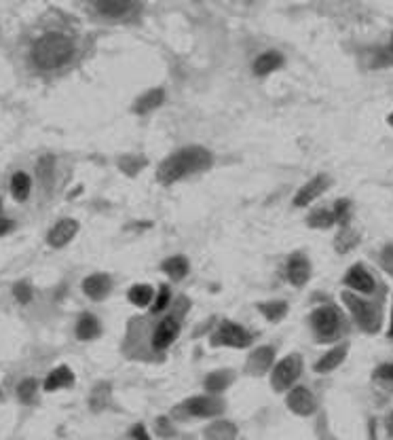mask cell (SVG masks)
I'll return each mask as SVG.
<instances>
[{"label":"cell","mask_w":393,"mask_h":440,"mask_svg":"<svg viewBox=\"0 0 393 440\" xmlns=\"http://www.w3.org/2000/svg\"><path fill=\"white\" fill-rule=\"evenodd\" d=\"M182 411L188 417H197V419H218L224 413V400L222 396H212V394L190 396L188 400L182 402Z\"/></svg>","instance_id":"cell-7"},{"label":"cell","mask_w":393,"mask_h":440,"mask_svg":"<svg viewBox=\"0 0 393 440\" xmlns=\"http://www.w3.org/2000/svg\"><path fill=\"white\" fill-rule=\"evenodd\" d=\"M161 269H163V273H165L171 282H180V280H184V278L188 276V271H190V263H188V259L182 256V254H173V256H169V259H165V261L161 263Z\"/></svg>","instance_id":"cell-19"},{"label":"cell","mask_w":393,"mask_h":440,"mask_svg":"<svg viewBox=\"0 0 393 440\" xmlns=\"http://www.w3.org/2000/svg\"><path fill=\"white\" fill-rule=\"evenodd\" d=\"M311 328L317 343H334L345 332V315L336 305H321L311 313Z\"/></svg>","instance_id":"cell-4"},{"label":"cell","mask_w":393,"mask_h":440,"mask_svg":"<svg viewBox=\"0 0 393 440\" xmlns=\"http://www.w3.org/2000/svg\"><path fill=\"white\" fill-rule=\"evenodd\" d=\"M131 440H152V434L148 432V428L144 424H135L130 432Z\"/></svg>","instance_id":"cell-37"},{"label":"cell","mask_w":393,"mask_h":440,"mask_svg":"<svg viewBox=\"0 0 393 440\" xmlns=\"http://www.w3.org/2000/svg\"><path fill=\"white\" fill-rule=\"evenodd\" d=\"M30 188H32V182L28 178V174L23 171H17L13 178H11V193L17 201H25L30 197Z\"/></svg>","instance_id":"cell-31"},{"label":"cell","mask_w":393,"mask_h":440,"mask_svg":"<svg viewBox=\"0 0 393 440\" xmlns=\"http://www.w3.org/2000/svg\"><path fill=\"white\" fill-rule=\"evenodd\" d=\"M375 296H362V294L349 293V290L341 294L343 305L353 317L355 326L368 334H377L383 326V311H385L383 298H375Z\"/></svg>","instance_id":"cell-3"},{"label":"cell","mask_w":393,"mask_h":440,"mask_svg":"<svg viewBox=\"0 0 393 440\" xmlns=\"http://www.w3.org/2000/svg\"><path fill=\"white\" fill-rule=\"evenodd\" d=\"M252 341H254L252 332L233 320H222L210 337L212 347H227V349H248Z\"/></svg>","instance_id":"cell-6"},{"label":"cell","mask_w":393,"mask_h":440,"mask_svg":"<svg viewBox=\"0 0 393 440\" xmlns=\"http://www.w3.org/2000/svg\"><path fill=\"white\" fill-rule=\"evenodd\" d=\"M283 66V55L277 51H266L254 62V74L256 77H268L273 72H277Z\"/></svg>","instance_id":"cell-21"},{"label":"cell","mask_w":393,"mask_h":440,"mask_svg":"<svg viewBox=\"0 0 393 440\" xmlns=\"http://www.w3.org/2000/svg\"><path fill=\"white\" fill-rule=\"evenodd\" d=\"M307 227H309V229H319V231H326V229L336 227L332 208H315V210L307 216Z\"/></svg>","instance_id":"cell-24"},{"label":"cell","mask_w":393,"mask_h":440,"mask_svg":"<svg viewBox=\"0 0 393 440\" xmlns=\"http://www.w3.org/2000/svg\"><path fill=\"white\" fill-rule=\"evenodd\" d=\"M343 286L345 290L355 294H362V296H375L379 290V284L375 280V276L368 271V267L364 263H353L345 276H343Z\"/></svg>","instance_id":"cell-9"},{"label":"cell","mask_w":393,"mask_h":440,"mask_svg":"<svg viewBox=\"0 0 393 440\" xmlns=\"http://www.w3.org/2000/svg\"><path fill=\"white\" fill-rule=\"evenodd\" d=\"M13 296H15L21 305H28V303L32 300V288H30V284H25V282L15 284V286H13Z\"/></svg>","instance_id":"cell-34"},{"label":"cell","mask_w":393,"mask_h":440,"mask_svg":"<svg viewBox=\"0 0 393 440\" xmlns=\"http://www.w3.org/2000/svg\"><path fill=\"white\" fill-rule=\"evenodd\" d=\"M11 229H13V222H11L8 218L0 216V237H2V235H6V233H8Z\"/></svg>","instance_id":"cell-38"},{"label":"cell","mask_w":393,"mask_h":440,"mask_svg":"<svg viewBox=\"0 0 393 440\" xmlns=\"http://www.w3.org/2000/svg\"><path fill=\"white\" fill-rule=\"evenodd\" d=\"M156 434L163 436V439H171V436H173V426H171V422L159 417V419H156Z\"/></svg>","instance_id":"cell-36"},{"label":"cell","mask_w":393,"mask_h":440,"mask_svg":"<svg viewBox=\"0 0 393 440\" xmlns=\"http://www.w3.org/2000/svg\"><path fill=\"white\" fill-rule=\"evenodd\" d=\"M235 383V371H229V368H220V371H212L205 381H203V388H205V394H212V396H222L231 385Z\"/></svg>","instance_id":"cell-16"},{"label":"cell","mask_w":393,"mask_h":440,"mask_svg":"<svg viewBox=\"0 0 393 440\" xmlns=\"http://www.w3.org/2000/svg\"><path fill=\"white\" fill-rule=\"evenodd\" d=\"M102 334V324L93 313H83L76 322V337L81 341H96Z\"/></svg>","instance_id":"cell-20"},{"label":"cell","mask_w":393,"mask_h":440,"mask_svg":"<svg viewBox=\"0 0 393 440\" xmlns=\"http://www.w3.org/2000/svg\"><path fill=\"white\" fill-rule=\"evenodd\" d=\"M349 349H351V343L349 341H341V343H336V345H332L315 364H313V371L317 373V375H330V373H334L338 366H343L345 364V360H347V356H349Z\"/></svg>","instance_id":"cell-13"},{"label":"cell","mask_w":393,"mask_h":440,"mask_svg":"<svg viewBox=\"0 0 393 440\" xmlns=\"http://www.w3.org/2000/svg\"><path fill=\"white\" fill-rule=\"evenodd\" d=\"M372 379L379 385H383V388H387V390L393 392V362H385V364L377 366L375 373H372Z\"/></svg>","instance_id":"cell-33"},{"label":"cell","mask_w":393,"mask_h":440,"mask_svg":"<svg viewBox=\"0 0 393 440\" xmlns=\"http://www.w3.org/2000/svg\"><path fill=\"white\" fill-rule=\"evenodd\" d=\"M392 428H393V415H392Z\"/></svg>","instance_id":"cell-42"},{"label":"cell","mask_w":393,"mask_h":440,"mask_svg":"<svg viewBox=\"0 0 393 440\" xmlns=\"http://www.w3.org/2000/svg\"><path fill=\"white\" fill-rule=\"evenodd\" d=\"M285 407L298 417H311L317 411V400L307 385H294L285 394Z\"/></svg>","instance_id":"cell-10"},{"label":"cell","mask_w":393,"mask_h":440,"mask_svg":"<svg viewBox=\"0 0 393 440\" xmlns=\"http://www.w3.org/2000/svg\"><path fill=\"white\" fill-rule=\"evenodd\" d=\"M113 290V280L106 273H91L83 282V293L87 294L91 300H104Z\"/></svg>","instance_id":"cell-17"},{"label":"cell","mask_w":393,"mask_h":440,"mask_svg":"<svg viewBox=\"0 0 393 440\" xmlns=\"http://www.w3.org/2000/svg\"><path fill=\"white\" fill-rule=\"evenodd\" d=\"M36 394H38V381L34 377L30 379H23L19 385H17V398L23 402V405H30L36 400Z\"/></svg>","instance_id":"cell-32"},{"label":"cell","mask_w":393,"mask_h":440,"mask_svg":"<svg viewBox=\"0 0 393 440\" xmlns=\"http://www.w3.org/2000/svg\"><path fill=\"white\" fill-rule=\"evenodd\" d=\"M302 368H304V360H302L300 354L292 351V354L283 356L281 360H277L273 364V368L268 373L270 375V388L277 394L292 390L298 383V379L302 375Z\"/></svg>","instance_id":"cell-5"},{"label":"cell","mask_w":393,"mask_h":440,"mask_svg":"<svg viewBox=\"0 0 393 440\" xmlns=\"http://www.w3.org/2000/svg\"><path fill=\"white\" fill-rule=\"evenodd\" d=\"M163 100H165V91H163V89H150V91H146L142 98L135 100L133 111H135L137 115H146V113L159 108V106L163 104Z\"/></svg>","instance_id":"cell-23"},{"label":"cell","mask_w":393,"mask_h":440,"mask_svg":"<svg viewBox=\"0 0 393 440\" xmlns=\"http://www.w3.org/2000/svg\"><path fill=\"white\" fill-rule=\"evenodd\" d=\"M360 244V233L353 227H343L338 229L336 237H334V248L338 254H347L349 250H353Z\"/></svg>","instance_id":"cell-25"},{"label":"cell","mask_w":393,"mask_h":440,"mask_svg":"<svg viewBox=\"0 0 393 440\" xmlns=\"http://www.w3.org/2000/svg\"><path fill=\"white\" fill-rule=\"evenodd\" d=\"M237 436V428L231 422H220L214 419L207 428H205V439L207 440H233Z\"/></svg>","instance_id":"cell-27"},{"label":"cell","mask_w":393,"mask_h":440,"mask_svg":"<svg viewBox=\"0 0 393 440\" xmlns=\"http://www.w3.org/2000/svg\"><path fill=\"white\" fill-rule=\"evenodd\" d=\"M258 311H261L262 315H264L270 324H277V322H281V320L287 315L290 305H287V300H279V298H275V300H264V303H258Z\"/></svg>","instance_id":"cell-22"},{"label":"cell","mask_w":393,"mask_h":440,"mask_svg":"<svg viewBox=\"0 0 393 440\" xmlns=\"http://www.w3.org/2000/svg\"><path fill=\"white\" fill-rule=\"evenodd\" d=\"M0 210H2V201H0Z\"/></svg>","instance_id":"cell-41"},{"label":"cell","mask_w":393,"mask_h":440,"mask_svg":"<svg viewBox=\"0 0 393 440\" xmlns=\"http://www.w3.org/2000/svg\"><path fill=\"white\" fill-rule=\"evenodd\" d=\"M285 276H287V282L296 288H302L309 284L311 276H313V267H311V261L304 252H294L290 259H287V265H285Z\"/></svg>","instance_id":"cell-12"},{"label":"cell","mask_w":393,"mask_h":440,"mask_svg":"<svg viewBox=\"0 0 393 440\" xmlns=\"http://www.w3.org/2000/svg\"><path fill=\"white\" fill-rule=\"evenodd\" d=\"M74 55V45L68 36L59 32H49L40 36L32 47V60L42 70H55L66 66Z\"/></svg>","instance_id":"cell-2"},{"label":"cell","mask_w":393,"mask_h":440,"mask_svg":"<svg viewBox=\"0 0 393 440\" xmlns=\"http://www.w3.org/2000/svg\"><path fill=\"white\" fill-rule=\"evenodd\" d=\"M133 4L127 0H102L96 2V11H100L104 17H125L131 13Z\"/></svg>","instance_id":"cell-28"},{"label":"cell","mask_w":393,"mask_h":440,"mask_svg":"<svg viewBox=\"0 0 393 440\" xmlns=\"http://www.w3.org/2000/svg\"><path fill=\"white\" fill-rule=\"evenodd\" d=\"M180 328H182V322H180V317H178L176 313H167V315H163V317L156 322V326H154V330H152V337H150V347H152V351H156V354H165V351L176 343V339H178V334H180Z\"/></svg>","instance_id":"cell-8"},{"label":"cell","mask_w":393,"mask_h":440,"mask_svg":"<svg viewBox=\"0 0 393 440\" xmlns=\"http://www.w3.org/2000/svg\"><path fill=\"white\" fill-rule=\"evenodd\" d=\"M389 339H393V307H392V320H389Z\"/></svg>","instance_id":"cell-39"},{"label":"cell","mask_w":393,"mask_h":440,"mask_svg":"<svg viewBox=\"0 0 393 440\" xmlns=\"http://www.w3.org/2000/svg\"><path fill=\"white\" fill-rule=\"evenodd\" d=\"M330 184H332V178H330V176H326V174H317V176H313V178L307 180V182L298 188V193L294 195V199H292L294 208H307V205L315 203V201L330 188Z\"/></svg>","instance_id":"cell-11"},{"label":"cell","mask_w":393,"mask_h":440,"mask_svg":"<svg viewBox=\"0 0 393 440\" xmlns=\"http://www.w3.org/2000/svg\"><path fill=\"white\" fill-rule=\"evenodd\" d=\"M387 123H389V125H392V128H393V113H392V115H389V117H387Z\"/></svg>","instance_id":"cell-40"},{"label":"cell","mask_w":393,"mask_h":440,"mask_svg":"<svg viewBox=\"0 0 393 440\" xmlns=\"http://www.w3.org/2000/svg\"><path fill=\"white\" fill-rule=\"evenodd\" d=\"M154 293L156 290L150 284H133L127 290V298L131 300V305H135L137 309H146V307L152 305Z\"/></svg>","instance_id":"cell-26"},{"label":"cell","mask_w":393,"mask_h":440,"mask_svg":"<svg viewBox=\"0 0 393 440\" xmlns=\"http://www.w3.org/2000/svg\"><path fill=\"white\" fill-rule=\"evenodd\" d=\"M171 305V288L167 284H161L159 290L154 293V298H152V305L148 307L150 315H161L169 309Z\"/></svg>","instance_id":"cell-30"},{"label":"cell","mask_w":393,"mask_h":440,"mask_svg":"<svg viewBox=\"0 0 393 440\" xmlns=\"http://www.w3.org/2000/svg\"><path fill=\"white\" fill-rule=\"evenodd\" d=\"M332 214L336 220V227H351V216H353V203L349 199H336L332 203Z\"/></svg>","instance_id":"cell-29"},{"label":"cell","mask_w":393,"mask_h":440,"mask_svg":"<svg viewBox=\"0 0 393 440\" xmlns=\"http://www.w3.org/2000/svg\"><path fill=\"white\" fill-rule=\"evenodd\" d=\"M379 263H381L383 271L393 278V246H387V248L381 250V254H379Z\"/></svg>","instance_id":"cell-35"},{"label":"cell","mask_w":393,"mask_h":440,"mask_svg":"<svg viewBox=\"0 0 393 440\" xmlns=\"http://www.w3.org/2000/svg\"><path fill=\"white\" fill-rule=\"evenodd\" d=\"M79 229H81L79 220H74V218H62V220H57V222L49 229V233H47V244H49L51 248H64V246H68V244L76 237Z\"/></svg>","instance_id":"cell-14"},{"label":"cell","mask_w":393,"mask_h":440,"mask_svg":"<svg viewBox=\"0 0 393 440\" xmlns=\"http://www.w3.org/2000/svg\"><path fill=\"white\" fill-rule=\"evenodd\" d=\"M214 163V154L205 147H184L161 161L156 178L163 184H173L195 174H203Z\"/></svg>","instance_id":"cell-1"},{"label":"cell","mask_w":393,"mask_h":440,"mask_svg":"<svg viewBox=\"0 0 393 440\" xmlns=\"http://www.w3.org/2000/svg\"><path fill=\"white\" fill-rule=\"evenodd\" d=\"M74 383V373L70 366H57L53 368L47 379L42 381V390L45 392H57V390H66Z\"/></svg>","instance_id":"cell-18"},{"label":"cell","mask_w":393,"mask_h":440,"mask_svg":"<svg viewBox=\"0 0 393 440\" xmlns=\"http://www.w3.org/2000/svg\"><path fill=\"white\" fill-rule=\"evenodd\" d=\"M275 349L270 345H261L256 349H252V354L246 360V373L261 377L264 373H270L273 364H275Z\"/></svg>","instance_id":"cell-15"}]
</instances>
